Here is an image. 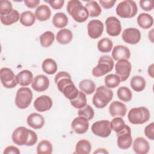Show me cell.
I'll list each match as a JSON object with an SVG mask.
<instances>
[{"mask_svg": "<svg viewBox=\"0 0 154 154\" xmlns=\"http://www.w3.org/2000/svg\"><path fill=\"white\" fill-rule=\"evenodd\" d=\"M105 84L107 88H114L119 86L121 81L116 74H109L105 77Z\"/></svg>", "mask_w": 154, "mask_h": 154, "instance_id": "41", "label": "cell"}, {"mask_svg": "<svg viewBox=\"0 0 154 154\" xmlns=\"http://www.w3.org/2000/svg\"><path fill=\"white\" fill-rule=\"evenodd\" d=\"M141 8L144 11H151L154 7V2L152 0H141L140 1Z\"/></svg>", "mask_w": 154, "mask_h": 154, "instance_id": "45", "label": "cell"}, {"mask_svg": "<svg viewBox=\"0 0 154 154\" xmlns=\"http://www.w3.org/2000/svg\"><path fill=\"white\" fill-rule=\"evenodd\" d=\"M91 149V144L87 140H79L76 144L75 153L77 154H88Z\"/></svg>", "mask_w": 154, "mask_h": 154, "instance_id": "30", "label": "cell"}, {"mask_svg": "<svg viewBox=\"0 0 154 154\" xmlns=\"http://www.w3.org/2000/svg\"><path fill=\"white\" fill-rule=\"evenodd\" d=\"M0 79L3 86L7 88H13L18 84L16 76L11 69L4 67L0 70Z\"/></svg>", "mask_w": 154, "mask_h": 154, "instance_id": "9", "label": "cell"}, {"mask_svg": "<svg viewBox=\"0 0 154 154\" xmlns=\"http://www.w3.org/2000/svg\"><path fill=\"white\" fill-rule=\"evenodd\" d=\"M13 142L19 146L25 145L31 146L37 141L36 133L24 126L17 128L13 132L11 136Z\"/></svg>", "mask_w": 154, "mask_h": 154, "instance_id": "1", "label": "cell"}, {"mask_svg": "<svg viewBox=\"0 0 154 154\" xmlns=\"http://www.w3.org/2000/svg\"><path fill=\"white\" fill-rule=\"evenodd\" d=\"M110 125L111 129H112L114 131L116 132L122 131L126 126L123 119L120 117L113 119L110 122Z\"/></svg>", "mask_w": 154, "mask_h": 154, "instance_id": "44", "label": "cell"}, {"mask_svg": "<svg viewBox=\"0 0 154 154\" xmlns=\"http://www.w3.org/2000/svg\"><path fill=\"white\" fill-rule=\"evenodd\" d=\"M71 105L75 108H81L84 107L85 105H87V97L85 94L82 91H79L78 94L77 96L72 99L70 100Z\"/></svg>", "mask_w": 154, "mask_h": 154, "instance_id": "36", "label": "cell"}, {"mask_svg": "<svg viewBox=\"0 0 154 154\" xmlns=\"http://www.w3.org/2000/svg\"><path fill=\"white\" fill-rule=\"evenodd\" d=\"M52 152V145L48 140L40 141L37 146V153L38 154H51Z\"/></svg>", "mask_w": 154, "mask_h": 154, "instance_id": "37", "label": "cell"}, {"mask_svg": "<svg viewBox=\"0 0 154 154\" xmlns=\"http://www.w3.org/2000/svg\"><path fill=\"white\" fill-rule=\"evenodd\" d=\"M112 57L114 60H128L131 57V52L127 46L123 45L116 46L112 51Z\"/></svg>", "mask_w": 154, "mask_h": 154, "instance_id": "20", "label": "cell"}, {"mask_svg": "<svg viewBox=\"0 0 154 154\" xmlns=\"http://www.w3.org/2000/svg\"><path fill=\"white\" fill-rule=\"evenodd\" d=\"M116 133L118 147L121 149H129L132 143V138L130 127L126 125L125 127L122 131Z\"/></svg>", "mask_w": 154, "mask_h": 154, "instance_id": "8", "label": "cell"}, {"mask_svg": "<svg viewBox=\"0 0 154 154\" xmlns=\"http://www.w3.org/2000/svg\"><path fill=\"white\" fill-rule=\"evenodd\" d=\"M55 40V35L51 31H46L40 36V43L42 46L47 48L50 46Z\"/></svg>", "mask_w": 154, "mask_h": 154, "instance_id": "38", "label": "cell"}, {"mask_svg": "<svg viewBox=\"0 0 154 154\" xmlns=\"http://www.w3.org/2000/svg\"><path fill=\"white\" fill-rule=\"evenodd\" d=\"M19 19V13L16 10H13V11L7 15L1 16V22L4 25H10L17 22Z\"/></svg>", "mask_w": 154, "mask_h": 154, "instance_id": "35", "label": "cell"}, {"mask_svg": "<svg viewBox=\"0 0 154 154\" xmlns=\"http://www.w3.org/2000/svg\"><path fill=\"white\" fill-rule=\"evenodd\" d=\"M16 80L20 85L28 86L33 81L32 73L28 70H23L17 74Z\"/></svg>", "mask_w": 154, "mask_h": 154, "instance_id": "23", "label": "cell"}, {"mask_svg": "<svg viewBox=\"0 0 154 154\" xmlns=\"http://www.w3.org/2000/svg\"><path fill=\"white\" fill-rule=\"evenodd\" d=\"M148 74L152 77H153V64H152L150 66L148 67Z\"/></svg>", "mask_w": 154, "mask_h": 154, "instance_id": "52", "label": "cell"}, {"mask_svg": "<svg viewBox=\"0 0 154 154\" xmlns=\"http://www.w3.org/2000/svg\"><path fill=\"white\" fill-rule=\"evenodd\" d=\"M107 34L112 37L118 36L122 31L120 21L114 16L108 17L105 20Z\"/></svg>", "mask_w": 154, "mask_h": 154, "instance_id": "12", "label": "cell"}, {"mask_svg": "<svg viewBox=\"0 0 154 154\" xmlns=\"http://www.w3.org/2000/svg\"><path fill=\"white\" fill-rule=\"evenodd\" d=\"M138 11V7L135 1L125 0L119 3L116 7L117 14L122 18H132Z\"/></svg>", "mask_w": 154, "mask_h": 154, "instance_id": "6", "label": "cell"}, {"mask_svg": "<svg viewBox=\"0 0 154 154\" xmlns=\"http://www.w3.org/2000/svg\"><path fill=\"white\" fill-rule=\"evenodd\" d=\"M113 46L112 42L108 38H103L97 43L98 50L103 53H107L111 51Z\"/></svg>", "mask_w": 154, "mask_h": 154, "instance_id": "39", "label": "cell"}, {"mask_svg": "<svg viewBox=\"0 0 154 154\" xmlns=\"http://www.w3.org/2000/svg\"><path fill=\"white\" fill-rule=\"evenodd\" d=\"M71 127L76 134H82L85 133L88 129L89 123L85 118L79 116L73 119Z\"/></svg>", "mask_w": 154, "mask_h": 154, "instance_id": "17", "label": "cell"}, {"mask_svg": "<svg viewBox=\"0 0 154 154\" xmlns=\"http://www.w3.org/2000/svg\"><path fill=\"white\" fill-rule=\"evenodd\" d=\"M72 82L70 75L66 72H60L55 76V82L60 92L66 85Z\"/></svg>", "mask_w": 154, "mask_h": 154, "instance_id": "22", "label": "cell"}, {"mask_svg": "<svg viewBox=\"0 0 154 154\" xmlns=\"http://www.w3.org/2000/svg\"><path fill=\"white\" fill-rule=\"evenodd\" d=\"M153 29H152L151 31H150V32H149V38L151 40V42H153Z\"/></svg>", "mask_w": 154, "mask_h": 154, "instance_id": "53", "label": "cell"}, {"mask_svg": "<svg viewBox=\"0 0 154 154\" xmlns=\"http://www.w3.org/2000/svg\"><path fill=\"white\" fill-rule=\"evenodd\" d=\"M108 153L109 152L105 149H103V148L98 149L97 150H95L93 152L94 154H96V153Z\"/></svg>", "mask_w": 154, "mask_h": 154, "instance_id": "51", "label": "cell"}, {"mask_svg": "<svg viewBox=\"0 0 154 154\" xmlns=\"http://www.w3.org/2000/svg\"><path fill=\"white\" fill-rule=\"evenodd\" d=\"M114 64V61L110 56L102 55L99 58L97 65L93 69L92 74L96 77L102 76L112 70Z\"/></svg>", "mask_w": 154, "mask_h": 154, "instance_id": "5", "label": "cell"}, {"mask_svg": "<svg viewBox=\"0 0 154 154\" xmlns=\"http://www.w3.org/2000/svg\"><path fill=\"white\" fill-rule=\"evenodd\" d=\"M93 133L100 137L106 138L111 133L110 122L107 120H103L94 122L91 128Z\"/></svg>", "mask_w": 154, "mask_h": 154, "instance_id": "10", "label": "cell"}, {"mask_svg": "<svg viewBox=\"0 0 154 154\" xmlns=\"http://www.w3.org/2000/svg\"><path fill=\"white\" fill-rule=\"evenodd\" d=\"M73 38L72 31L68 29L64 28L60 29L57 34V41L61 45H66L69 43Z\"/></svg>", "mask_w": 154, "mask_h": 154, "instance_id": "25", "label": "cell"}, {"mask_svg": "<svg viewBox=\"0 0 154 154\" xmlns=\"http://www.w3.org/2000/svg\"><path fill=\"white\" fill-rule=\"evenodd\" d=\"M11 2L8 0L0 1V13L1 16H5L13 11Z\"/></svg>", "mask_w": 154, "mask_h": 154, "instance_id": "43", "label": "cell"}, {"mask_svg": "<svg viewBox=\"0 0 154 154\" xmlns=\"http://www.w3.org/2000/svg\"><path fill=\"white\" fill-rule=\"evenodd\" d=\"M52 106V99L46 95H42L37 98L34 102V106L38 112H45L49 110Z\"/></svg>", "mask_w": 154, "mask_h": 154, "instance_id": "15", "label": "cell"}, {"mask_svg": "<svg viewBox=\"0 0 154 154\" xmlns=\"http://www.w3.org/2000/svg\"><path fill=\"white\" fill-rule=\"evenodd\" d=\"M35 16L40 21H46L48 20L51 16L50 8L45 4H42L37 7L35 11Z\"/></svg>", "mask_w": 154, "mask_h": 154, "instance_id": "24", "label": "cell"}, {"mask_svg": "<svg viewBox=\"0 0 154 154\" xmlns=\"http://www.w3.org/2000/svg\"><path fill=\"white\" fill-rule=\"evenodd\" d=\"M35 16L31 11H25L22 12L20 16V22L25 26L32 25L35 21Z\"/></svg>", "mask_w": 154, "mask_h": 154, "instance_id": "33", "label": "cell"}, {"mask_svg": "<svg viewBox=\"0 0 154 154\" xmlns=\"http://www.w3.org/2000/svg\"><path fill=\"white\" fill-rule=\"evenodd\" d=\"M122 39L125 42L131 45L138 43L141 39L140 31L135 28H128L123 30L122 34Z\"/></svg>", "mask_w": 154, "mask_h": 154, "instance_id": "13", "label": "cell"}, {"mask_svg": "<svg viewBox=\"0 0 154 154\" xmlns=\"http://www.w3.org/2000/svg\"><path fill=\"white\" fill-rule=\"evenodd\" d=\"M117 94L120 100L125 102L130 101L132 97V93L130 89L124 86L120 87L118 88Z\"/></svg>", "mask_w": 154, "mask_h": 154, "instance_id": "40", "label": "cell"}, {"mask_svg": "<svg viewBox=\"0 0 154 154\" xmlns=\"http://www.w3.org/2000/svg\"><path fill=\"white\" fill-rule=\"evenodd\" d=\"M67 10L69 14L77 22L82 23L87 20L89 16L85 6L78 0H70L68 2Z\"/></svg>", "mask_w": 154, "mask_h": 154, "instance_id": "2", "label": "cell"}, {"mask_svg": "<svg viewBox=\"0 0 154 154\" xmlns=\"http://www.w3.org/2000/svg\"><path fill=\"white\" fill-rule=\"evenodd\" d=\"M87 31L89 37L93 39L100 37L103 31V24L99 20H91L87 25Z\"/></svg>", "mask_w": 154, "mask_h": 154, "instance_id": "14", "label": "cell"}, {"mask_svg": "<svg viewBox=\"0 0 154 154\" xmlns=\"http://www.w3.org/2000/svg\"><path fill=\"white\" fill-rule=\"evenodd\" d=\"M99 4L101 5V6L105 8V9H109L112 8L114 4L116 2V0H110V1H101L100 0L99 1Z\"/></svg>", "mask_w": 154, "mask_h": 154, "instance_id": "48", "label": "cell"}, {"mask_svg": "<svg viewBox=\"0 0 154 154\" xmlns=\"http://www.w3.org/2000/svg\"><path fill=\"white\" fill-rule=\"evenodd\" d=\"M145 135L151 140H154V123L153 122L147 125L144 129Z\"/></svg>", "mask_w": 154, "mask_h": 154, "instance_id": "46", "label": "cell"}, {"mask_svg": "<svg viewBox=\"0 0 154 154\" xmlns=\"http://www.w3.org/2000/svg\"><path fill=\"white\" fill-rule=\"evenodd\" d=\"M85 7L87 10L90 17H97L102 12L100 5L95 1H88L87 3L85 5Z\"/></svg>", "mask_w": 154, "mask_h": 154, "instance_id": "32", "label": "cell"}, {"mask_svg": "<svg viewBox=\"0 0 154 154\" xmlns=\"http://www.w3.org/2000/svg\"><path fill=\"white\" fill-rule=\"evenodd\" d=\"M137 23L141 28L143 29H148L152 26L153 24V19L149 14L142 13L137 17Z\"/></svg>", "mask_w": 154, "mask_h": 154, "instance_id": "26", "label": "cell"}, {"mask_svg": "<svg viewBox=\"0 0 154 154\" xmlns=\"http://www.w3.org/2000/svg\"><path fill=\"white\" fill-rule=\"evenodd\" d=\"M24 3L26 6L30 8H34L38 6L40 4L39 0H25L24 1Z\"/></svg>", "mask_w": 154, "mask_h": 154, "instance_id": "50", "label": "cell"}, {"mask_svg": "<svg viewBox=\"0 0 154 154\" xmlns=\"http://www.w3.org/2000/svg\"><path fill=\"white\" fill-rule=\"evenodd\" d=\"M128 118L132 124H143L149 120L150 112L147 108L144 106L133 108L129 111Z\"/></svg>", "mask_w": 154, "mask_h": 154, "instance_id": "4", "label": "cell"}, {"mask_svg": "<svg viewBox=\"0 0 154 154\" xmlns=\"http://www.w3.org/2000/svg\"><path fill=\"white\" fill-rule=\"evenodd\" d=\"M113 97V91L106 86L101 85L96 88L93 97V103L97 108H105Z\"/></svg>", "mask_w": 154, "mask_h": 154, "instance_id": "3", "label": "cell"}, {"mask_svg": "<svg viewBox=\"0 0 154 154\" xmlns=\"http://www.w3.org/2000/svg\"><path fill=\"white\" fill-rule=\"evenodd\" d=\"M3 153H4V154H10V153L19 154L20 150L17 147H16L15 146H9L4 149Z\"/></svg>", "mask_w": 154, "mask_h": 154, "instance_id": "49", "label": "cell"}, {"mask_svg": "<svg viewBox=\"0 0 154 154\" xmlns=\"http://www.w3.org/2000/svg\"><path fill=\"white\" fill-rule=\"evenodd\" d=\"M78 114L79 116L83 117L87 120H90L94 117V111L90 105L87 104L84 107L79 109L78 111Z\"/></svg>", "mask_w": 154, "mask_h": 154, "instance_id": "42", "label": "cell"}, {"mask_svg": "<svg viewBox=\"0 0 154 154\" xmlns=\"http://www.w3.org/2000/svg\"><path fill=\"white\" fill-rule=\"evenodd\" d=\"M132 149L137 154H146L149 151L150 144L143 137H137L134 141Z\"/></svg>", "mask_w": 154, "mask_h": 154, "instance_id": "18", "label": "cell"}, {"mask_svg": "<svg viewBox=\"0 0 154 154\" xmlns=\"http://www.w3.org/2000/svg\"><path fill=\"white\" fill-rule=\"evenodd\" d=\"M52 24L58 28H63L68 23V18L64 13L58 12L54 14L52 20Z\"/></svg>", "mask_w": 154, "mask_h": 154, "instance_id": "27", "label": "cell"}, {"mask_svg": "<svg viewBox=\"0 0 154 154\" xmlns=\"http://www.w3.org/2000/svg\"><path fill=\"white\" fill-rule=\"evenodd\" d=\"M132 69L131 63L125 59L120 60L116 64L115 70L116 75L120 78L121 81H125L129 78Z\"/></svg>", "mask_w": 154, "mask_h": 154, "instance_id": "11", "label": "cell"}, {"mask_svg": "<svg viewBox=\"0 0 154 154\" xmlns=\"http://www.w3.org/2000/svg\"><path fill=\"white\" fill-rule=\"evenodd\" d=\"M47 2H48L49 4V5H51V7L55 10H58V9H60L63 7V4L64 3V0H49Z\"/></svg>", "mask_w": 154, "mask_h": 154, "instance_id": "47", "label": "cell"}, {"mask_svg": "<svg viewBox=\"0 0 154 154\" xmlns=\"http://www.w3.org/2000/svg\"><path fill=\"white\" fill-rule=\"evenodd\" d=\"M42 67L43 71L48 75H53L57 70V63L52 58L45 59L42 63Z\"/></svg>", "mask_w": 154, "mask_h": 154, "instance_id": "29", "label": "cell"}, {"mask_svg": "<svg viewBox=\"0 0 154 154\" xmlns=\"http://www.w3.org/2000/svg\"><path fill=\"white\" fill-rule=\"evenodd\" d=\"M28 125L32 128L38 129L42 128L45 125V119L40 114L34 112L30 114L26 119Z\"/></svg>", "mask_w": 154, "mask_h": 154, "instance_id": "21", "label": "cell"}, {"mask_svg": "<svg viewBox=\"0 0 154 154\" xmlns=\"http://www.w3.org/2000/svg\"><path fill=\"white\" fill-rule=\"evenodd\" d=\"M79 88L81 91H83L85 94H91L95 91L96 85L93 81L88 79H85L80 82Z\"/></svg>", "mask_w": 154, "mask_h": 154, "instance_id": "34", "label": "cell"}, {"mask_svg": "<svg viewBox=\"0 0 154 154\" xmlns=\"http://www.w3.org/2000/svg\"><path fill=\"white\" fill-rule=\"evenodd\" d=\"M49 86L48 78L43 75L35 76L31 83V87L34 90L38 92H43L46 90Z\"/></svg>", "mask_w": 154, "mask_h": 154, "instance_id": "16", "label": "cell"}, {"mask_svg": "<svg viewBox=\"0 0 154 154\" xmlns=\"http://www.w3.org/2000/svg\"><path fill=\"white\" fill-rule=\"evenodd\" d=\"M109 112L112 117H124L127 112L126 105L119 101H113L109 106Z\"/></svg>", "mask_w": 154, "mask_h": 154, "instance_id": "19", "label": "cell"}, {"mask_svg": "<svg viewBox=\"0 0 154 154\" xmlns=\"http://www.w3.org/2000/svg\"><path fill=\"white\" fill-rule=\"evenodd\" d=\"M32 99V93L28 87H21L18 89L16 97L15 104L20 109H25L31 104Z\"/></svg>", "mask_w": 154, "mask_h": 154, "instance_id": "7", "label": "cell"}, {"mask_svg": "<svg viewBox=\"0 0 154 154\" xmlns=\"http://www.w3.org/2000/svg\"><path fill=\"white\" fill-rule=\"evenodd\" d=\"M130 84L131 87L135 91L140 92L145 88L146 82L143 77L137 75L132 78L131 79Z\"/></svg>", "mask_w": 154, "mask_h": 154, "instance_id": "28", "label": "cell"}, {"mask_svg": "<svg viewBox=\"0 0 154 154\" xmlns=\"http://www.w3.org/2000/svg\"><path fill=\"white\" fill-rule=\"evenodd\" d=\"M61 93L64 94V96L67 99L70 100L75 99L77 96V95L78 94L79 91L78 88L76 87L73 82H72L71 83H69L67 85H66L63 88Z\"/></svg>", "mask_w": 154, "mask_h": 154, "instance_id": "31", "label": "cell"}]
</instances>
